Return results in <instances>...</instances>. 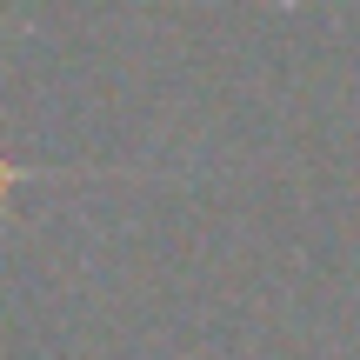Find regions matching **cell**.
I'll use <instances>...</instances> for the list:
<instances>
[{
  "label": "cell",
  "instance_id": "cell-1",
  "mask_svg": "<svg viewBox=\"0 0 360 360\" xmlns=\"http://www.w3.org/2000/svg\"><path fill=\"white\" fill-rule=\"evenodd\" d=\"M53 174H60V167H20V160H0V200H7L20 180H53Z\"/></svg>",
  "mask_w": 360,
  "mask_h": 360
}]
</instances>
